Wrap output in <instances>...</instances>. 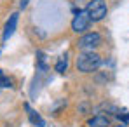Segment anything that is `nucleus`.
Wrapping results in <instances>:
<instances>
[{
	"mask_svg": "<svg viewBox=\"0 0 129 127\" xmlns=\"http://www.w3.org/2000/svg\"><path fill=\"white\" fill-rule=\"evenodd\" d=\"M100 64H101V58L96 52H84L77 59V70L82 73H91L96 68H100Z\"/></svg>",
	"mask_w": 129,
	"mask_h": 127,
	"instance_id": "nucleus-1",
	"label": "nucleus"
},
{
	"mask_svg": "<svg viewBox=\"0 0 129 127\" xmlns=\"http://www.w3.org/2000/svg\"><path fill=\"white\" fill-rule=\"evenodd\" d=\"M107 4L105 0H91L86 7V12L91 21H101L107 16Z\"/></svg>",
	"mask_w": 129,
	"mask_h": 127,
	"instance_id": "nucleus-2",
	"label": "nucleus"
},
{
	"mask_svg": "<svg viewBox=\"0 0 129 127\" xmlns=\"http://www.w3.org/2000/svg\"><path fill=\"white\" fill-rule=\"evenodd\" d=\"M101 44V37H100V33H86L84 37H80L79 38V49H82V51H86V52H92V49L94 47H98Z\"/></svg>",
	"mask_w": 129,
	"mask_h": 127,
	"instance_id": "nucleus-3",
	"label": "nucleus"
},
{
	"mask_svg": "<svg viewBox=\"0 0 129 127\" xmlns=\"http://www.w3.org/2000/svg\"><path fill=\"white\" fill-rule=\"evenodd\" d=\"M91 19H89V16H87V12H77L75 14V18H73V21H72V30L75 31V33H84L86 30H89V26H91Z\"/></svg>",
	"mask_w": 129,
	"mask_h": 127,
	"instance_id": "nucleus-4",
	"label": "nucleus"
},
{
	"mask_svg": "<svg viewBox=\"0 0 129 127\" xmlns=\"http://www.w3.org/2000/svg\"><path fill=\"white\" fill-rule=\"evenodd\" d=\"M16 26H18V14L14 12V14L9 18V21L5 23V28H4V37H2V38H4V42H5V40H9V37L14 33Z\"/></svg>",
	"mask_w": 129,
	"mask_h": 127,
	"instance_id": "nucleus-5",
	"label": "nucleus"
},
{
	"mask_svg": "<svg viewBox=\"0 0 129 127\" xmlns=\"http://www.w3.org/2000/svg\"><path fill=\"white\" fill-rule=\"evenodd\" d=\"M87 125L89 127H110V120L107 117H103V115H96L87 122Z\"/></svg>",
	"mask_w": 129,
	"mask_h": 127,
	"instance_id": "nucleus-6",
	"label": "nucleus"
},
{
	"mask_svg": "<svg viewBox=\"0 0 129 127\" xmlns=\"http://www.w3.org/2000/svg\"><path fill=\"white\" fill-rule=\"evenodd\" d=\"M26 110H28V115H30V120H31V124H33V125H39V127L45 125V122L42 120V117H40L39 113H35V111H33L28 105H26Z\"/></svg>",
	"mask_w": 129,
	"mask_h": 127,
	"instance_id": "nucleus-7",
	"label": "nucleus"
},
{
	"mask_svg": "<svg viewBox=\"0 0 129 127\" xmlns=\"http://www.w3.org/2000/svg\"><path fill=\"white\" fill-rule=\"evenodd\" d=\"M0 87H12V80L5 77L4 71H0Z\"/></svg>",
	"mask_w": 129,
	"mask_h": 127,
	"instance_id": "nucleus-8",
	"label": "nucleus"
},
{
	"mask_svg": "<svg viewBox=\"0 0 129 127\" xmlns=\"http://www.w3.org/2000/svg\"><path fill=\"white\" fill-rule=\"evenodd\" d=\"M66 68H68V63H66V59H61V61H58V64H56V71H58V73H64V71H66Z\"/></svg>",
	"mask_w": 129,
	"mask_h": 127,
	"instance_id": "nucleus-9",
	"label": "nucleus"
},
{
	"mask_svg": "<svg viewBox=\"0 0 129 127\" xmlns=\"http://www.w3.org/2000/svg\"><path fill=\"white\" fill-rule=\"evenodd\" d=\"M28 2H30V0H21V2H19V7H21V9H24V7L28 5Z\"/></svg>",
	"mask_w": 129,
	"mask_h": 127,
	"instance_id": "nucleus-10",
	"label": "nucleus"
},
{
	"mask_svg": "<svg viewBox=\"0 0 129 127\" xmlns=\"http://www.w3.org/2000/svg\"><path fill=\"white\" fill-rule=\"evenodd\" d=\"M122 120L124 122H129V115H122Z\"/></svg>",
	"mask_w": 129,
	"mask_h": 127,
	"instance_id": "nucleus-11",
	"label": "nucleus"
},
{
	"mask_svg": "<svg viewBox=\"0 0 129 127\" xmlns=\"http://www.w3.org/2000/svg\"><path fill=\"white\" fill-rule=\"evenodd\" d=\"M120 127H124V125H120Z\"/></svg>",
	"mask_w": 129,
	"mask_h": 127,
	"instance_id": "nucleus-12",
	"label": "nucleus"
}]
</instances>
